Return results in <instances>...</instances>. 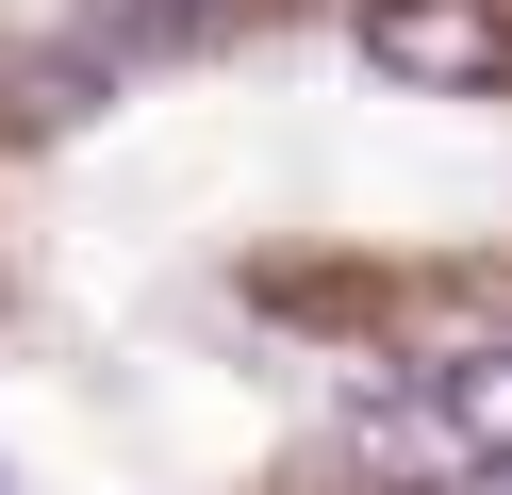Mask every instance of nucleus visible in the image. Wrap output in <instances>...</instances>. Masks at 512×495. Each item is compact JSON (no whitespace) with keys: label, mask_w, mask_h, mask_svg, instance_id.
<instances>
[{"label":"nucleus","mask_w":512,"mask_h":495,"mask_svg":"<svg viewBox=\"0 0 512 495\" xmlns=\"http://www.w3.org/2000/svg\"><path fill=\"white\" fill-rule=\"evenodd\" d=\"M446 495H512V462H496V479H446Z\"/></svg>","instance_id":"5"},{"label":"nucleus","mask_w":512,"mask_h":495,"mask_svg":"<svg viewBox=\"0 0 512 495\" xmlns=\"http://www.w3.org/2000/svg\"><path fill=\"white\" fill-rule=\"evenodd\" d=\"M347 446H364L380 479H413V462H446V413L430 396H347ZM446 479H463V462H446Z\"/></svg>","instance_id":"3"},{"label":"nucleus","mask_w":512,"mask_h":495,"mask_svg":"<svg viewBox=\"0 0 512 495\" xmlns=\"http://www.w3.org/2000/svg\"><path fill=\"white\" fill-rule=\"evenodd\" d=\"M133 17H166V33H199V17H232V0H133Z\"/></svg>","instance_id":"4"},{"label":"nucleus","mask_w":512,"mask_h":495,"mask_svg":"<svg viewBox=\"0 0 512 495\" xmlns=\"http://www.w3.org/2000/svg\"><path fill=\"white\" fill-rule=\"evenodd\" d=\"M430 413H446V462H479V479H496V462H512V347H496V363H446Z\"/></svg>","instance_id":"2"},{"label":"nucleus","mask_w":512,"mask_h":495,"mask_svg":"<svg viewBox=\"0 0 512 495\" xmlns=\"http://www.w3.org/2000/svg\"><path fill=\"white\" fill-rule=\"evenodd\" d=\"M364 66L380 83H512V17L496 0H364Z\"/></svg>","instance_id":"1"}]
</instances>
